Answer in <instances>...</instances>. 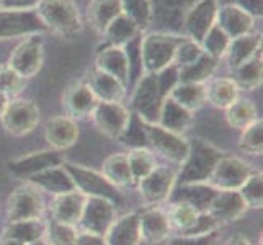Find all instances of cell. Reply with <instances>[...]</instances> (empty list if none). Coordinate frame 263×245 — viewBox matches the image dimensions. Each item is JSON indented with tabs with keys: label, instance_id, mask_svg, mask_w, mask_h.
<instances>
[{
	"label": "cell",
	"instance_id": "cell-2",
	"mask_svg": "<svg viewBox=\"0 0 263 245\" xmlns=\"http://www.w3.org/2000/svg\"><path fill=\"white\" fill-rule=\"evenodd\" d=\"M226 156L219 147L203 139L190 141L188 156L180 163L177 183H208L216 163Z\"/></svg>",
	"mask_w": 263,
	"mask_h": 245
},
{
	"label": "cell",
	"instance_id": "cell-13",
	"mask_svg": "<svg viewBox=\"0 0 263 245\" xmlns=\"http://www.w3.org/2000/svg\"><path fill=\"white\" fill-rule=\"evenodd\" d=\"M92 116L95 128L103 133L106 138L116 139L123 134L126 126L129 123L131 111L129 108L123 103H111V102H98Z\"/></svg>",
	"mask_w": 263,
	"mask_h": 245
},
{
	"label": "cell",
	"instance_id": "cell-26",
	"mask_svg": "<svg viewBox=\"0 0 263 245\" xmlns=\"http://www.w3.org/2000/svg\"><path fill=\"white\" fill-rule=\"evenodd\" d=\"M31 185H34L40 192L49 193L52 196L64 195L69 192H74V181H72L69 172L64 168V165L51 167L48 170H43L40 174H36L34 177L28 178Z\"/></svg>",
	"mask_w": 263,
	"mask_h": 245
},
{
	"label": "cell",
	"instance_id": "cell-17",
	"mask_svg": "<svg viewBox=\"0 0 263 245\" xmlns=\"http://www.w3.org/2000/svg\"><path fill=\"white\" fill-rule=\"evenodd\" d=\"M95 69L113 76L126 87L131 84V66H129V56L126 52V48L103 46L97 54Z\"/></svg>",
	"mask_w": 263,
	"mask_h": 245
},
{
	"label": "cell",
	"instance_id": "cell-50",
	"mask_svg": "<svg viewBox=\"0 0 263 245\" xmlns=\"http://www.w3.org/2000/svg\"><path fill=\"white\" fill-rule=\"evenodd\" d=\"M217 231L204 235H177L168 239V245H216Z\"/></svg>",
	"mask_w": 263,
	"mask_h": 245
},
{
	"label": "cell",
	"instance_id": "cell-38",
	"mask_svg": "<svg viewBox=\"0 0 263 245\" xmlns=\"http://www.w3.org/2000/svg\"><path fill=\"white\" fill-rule=\"evenodd\" d=\"M226 120H228L231 128L243 131L252 123H255L258 118L257 106L253 105L250 100L246 98H237L232 105L226 108Z\"/></svg>",
	"mask_w": 263,
	"mask_h": 245
},
{
	"label": "cell",
	"instance_id": "cell-14",
	"mask_svg": "<svg viewBox=\"0 0 263 245\" xmlns=\"http://www.w3.org/2000/svg\"><path fill=\"white\" fill-rule=\"evenodd\" d=\"M116 204L103 198H87L80 216V231L105 235L116 221Z\"/></svg>",
	"mask_w": 263,
	"mask_h": 245
},
{
	"label": "cell",
	"instance_id": "cell-25",
	"mask_svg": "<svg viewBox=\"0 0 263 245\" xmlns=\"http://www.w3.org/2000/svg\"><path fill=\"white\" fill-rule=\"evenodd\" d=\"M106 245H141V229H139V213H128L111 224L105 234Z\"/></svg>",
	"mask_w": 263,
	"mask_h": 245
},
{
	"label": "cell",
	"instance_id": "cell-47",
	"mask_svg": "<svg viewBox=\"0 0 263 245\" xmlns=\"http://www.w3.org/2000/svg\"><path fill=\"white\" fill-rule=\"evenodd\" d=\"M249 208H261L263 204V178L261 174H252L239 190Z\"/></svg>",
	"mask_w": 263,
	"mask_h": 245
},
{
	"label": "cell",
	"instance_id": "cell-20",
	"mask_svg": "<svg viewBox=\"0 0 263 245\" xmlns=\"http://www.w3.org/2000/svg\"><path fill=\"white\" fill-rule=\"evenodd\" d=\"M44 138H46L49 147L54 150H66L72 147L79 139V126L74 118L67 115L54 116L48 120L44 126Z\"/></svg>",
	"mask_w": 263,
	"mask_h": 245
},
{
	"label": "cell",
	"instance_id": "cell-29",
	"mask_svg": "<svg viewBox=\"0 0 263 245\" xmlns=\"http://www.w3.org/2000/svg\"><path fill=\"white\" fill-rule=\"evenodd\" d=\"M261 51V34L258 33H249L239 36V38L231 40V44L226 52V61L231 70H235L243 62L252 59L255 54Z\"/></svg>",
	"mask_w": 263,
	"mask_h": 245
},
{
	"label": "cell",
	"instance_id": "cell-21",
	"mask_svg": "<svg viewBox=\"0 0 263 245\" xmlns=\"http://www.w3.org/2000/svg\"><path fill=\"white\" fill-rule=\"evenodd\" d=\"M98 103L97 97L90 90L87 82H76L72 84L64 97H62V105H64L67 116L80 120V118H87L93 113L95 106Z\"/></svg>",
	"mask_w": 263,
	"mask_h": 245
},
{
	"label": "cell",
	"instance_id": "cell-6",
	"mask_svg": "<svg viewBox=\"0 0 263 245\" xmlns=\"http://www.w3.org/2000/svg\"><path fill=\"white\" fill-rule=\"evenodd\" d=\"M0 123L5 133L22 138L36 129L40 123V108L31 100L12 98L0 116Z\"/></svg>",
	"mask_w": 263,
	"mask_h": 245
},
{
	"label": "cell",
	"instance_id": "cell-52",
	"mask_svg": "<svg viewBox=\"0 0 263 245\" xmlns=\"http://www.w3.org/2000/svg\"><path fill=\"white\" fill-rule=\"evenodd\" d=\"M76 245H106V240H105V235L85 232L79 229Z\"/></svg>",
	"mask_w": 263,
	"mask_h": 245
},
{
	"label": "cell",
	"instance_id": "cell-4",
	"mask_svg": "<svg viewBox=\"0 0 263 245\" xmlns=\"http://www.w3.org/2000/svg\"><path fill=\"white\" fill-rule=\"evenodd\" d=\"M34 12L46 30L54 34L74 36L82 30V18L74 0H40Z\"/></svg>",
	"mask_w": 263,
	"mask_h": 245
},
{
	"label": "cell",
	"instance_id": "cell-15",
	"mask_svg": "<svg viewBox=\"0 0 263 245\" xmlns=\"http://www.w3.org/2000/svg\"><path fill=\"white\" fill-rule=\"evenodd\" d=\"M217 5L216 0H198V2L190 8L185 16V33L186 38L195 43H201L204 34L213 28L216 23L217 15Z\"/></svg>",
	"mask_w": 263,
	"mask_h": 245
},
{
	"label": "cell",
	"instance_id": "cell-11",
	"mask_svg": "<svg viewBox=\"0 0 263 245\" xmlns=\"http://www.w3.org/2000/svg\"><path fill=\"white\" fill-rule=\"evenodd\" d=\"M139 193L147 206H159L168 201V198L177 185V174L170 167H156L147 177L139 180Z\"/></svg>",
	"mask_w": 263,
	"mask_h": 245
},
{
	"label": "cell",
	"instance_id": "cell-37",
	"mask_svg": "<svg viewBox=\"0 0 263 245\" xmlns=\"http://www.w3.org/2000/svg\"><path fill=\"white\" fill-rule=\"evenodd\" d=\"M261 51H258L252 59L243 62L235 70H232V80L235 82L239 90H253L258 85H261Z\"/></svg>",
	"mask_w": 263,
	"mask_h": 245
},
{
	"label": "cell",
	"instance_id": "cell-33",
	"mask_svg": "<svg viewBox=\"0 0 263 245\" xmlns=\"http://www.w3.org/2000/svg\"><path fill=\"white\" fill-rule=\"evenodd\" d=\"M121 15L120 0H92L88 4L87 16L92 28L102 34L116 16Z\"/></svg>",
	"mask_w": 263,
	"mask_h": 245
},
{
	"label": "cell",
	"instance_id": "cell-48",
	"mask_svg": "<svg viewBox=\"0 0 263 245\" xmlns=\"http://www.w3.org/2000/svg\"><path fill=\"white\" fill-rule=\"evenodd\" d=\"M204 51L201 49L198 43L192 41L190 38H185L181 40V43L178 44V48L175 51V56H174V64L177 69H181L185 66H190L192 62H195L199 56H201Z\"/></svg>",
	"mask_w": 263,
	"mask_h": 245
},
{
	"label": "cell",
	"instance_id": "cell-30",
	"mask_svg": "<svg viewBox=\"0 0 263 245\" xmlns=\"http://www.w3.org/2000/svg\"><path fill=\"white\" fill-rule=\"evenodd\" d=\"M206 102L226 110L239 98V88L231 77H217L206 82Z\"/></svg>",
	"mask_w": 263,
	"mask_h": 245
},
{
	"label": "cell",
	"instance_id": "cell-39",
	"mask_svg": "<svg viewBox=\"0 0 263 245\" xmlns=\"http://www.w3.org/2000/svg\"><path fill=\"white\" fill-rule=\"evenodd\" d=\"M126 157H128V163H129V170H131V175L134 180V185L138 183L139 180H142L144 177H147L151 172L157 167V160L147 147L131 149L128 154H126Z\"/></svg>",
	"mask_w": 263,
	"mask_h": 245
},
{
	"label": "cell",
	"instance_id": "cell-42",
	"mask_svg": "<svg viewBox=\"0 0 263 245\" xmlns=\"http://www.w3.org/2000/svg\"><path fill=\"white\" fill-rule=\"evenodd\" d=\"M229 44H231V38L214 23L213 28L204 34V38L199 43V46H201V49L208 56L221 61L226 56V52H228Z\"/></svg>",
	"mask_w": 263,
	"mask_h": 245
},
{
	"label": "cell",
	"instance_id": "cell-58",
	"mask_svg": "<svg viewBox=\"0 0 263 245\" xmlns=\"http://www.w3.org/2000/svg\"><path fill=\"white\" fill-rule=\"evenodd\" d=\"M0 4H2V0H0Z\"/></svg>",
	"mask_w": 263,
	"mask_h": 245
},
{
	"label": "cell",
	"instance_id": "cell-1",
	"mask_svg": "<svg viewBox=\"0 0 263 245\" xmlns=\"http://www.w3.org/2000/svg\"><path fill=\"white\" fill-rule=\"evenodd\" d=\"M177 82L178 69L175 66L154 74H142L136 84L129 111L138 115L144 123L157 124L160 106Z\"/></svg>",
	"mask_w": 263,
	"mask_h": 245
},
{
	"label": "cell",
	"instance_id": "cell-3",
	"mask_svg": "<svg viewBox=\"0 0 263 245\" xmlns=\"http://www.w3.org/2000/svg\"><path fill=\"white\" fill-rule=\"evenodd\" d=\"M185 36L172 33H147L139 43V59L142 74L160 72L174 64V56Z\"/></svg>",
	"mask_w": 263,
	"mask_h": 245
},
{
	"label": "cell",
	"instance_id": "cell-44",
	"mask_svg": "<svg viewBox=\"0 0 263 245\" xmlns=\"http://www.w3.org/2000/svg\"><path fill=\"white\" fill-rule=\"evenodd\" d=\"M77 234V225L62 224L51 219L49 222H46L44 240L48 242V245H76Z\"/></svg>",
	"mask_w": 263,
	"mask_h": 245
},
{
	"label": "cell",
	"instance_id": "cell-45",
	"mask_svg": "<svg viewBox=\"0 0 263 245\" xmlns=\"http://www.w3.org/2000/svg\"><path fill=\"white\" fill-rule=\"evenodd\" d=\"M239 147L242 152L250 154V156H261L263 150V123L257 120L252 123L249 128L242 131Z\"/></svg>",
	"mask_w": 263,
	"mask_h": 245
},
{
	"label": "cell",
	"instance_id": "cell-32",
	"mask_svg": "<svg viewBox=\"0 0 263 245\" xmlns=\"http://www.w3.org/2000/svg\"><path fill=\"white\" fill-rule=\"evenodd\" d=\"M168 97L180 106L195 113L206 103V85L192 84V82H177V85L170 90Z\"/></svg>",
	"mask_w": 263,
	"mask_h": 245
},
{
	"label": "cell",
	"instance_id": "cell-16",
	"mask_svg": "<svg viewBox=\"0 0 263 245\" xmlns=\"http://www.w3.org/2000/svg\"><path fill=\"white\" fill-rule=\"evenodd\" d=\"M62 162L64 160H62L61 154L58 150L48 149V150L26 154V156H23V157L10 160L8 162V170H10V174H13L16 177H22V178L28 180L43 170L61 165Z\"/></svg>",
	"mask_w": 263,
	"mask_h": 245
},
{
	"label": "cell",
	"instance_id": "cell-56",
	"mask_svg": "<svg viewBox=\"0 0 263 245\" xmlns=\"http://www.w3.org/2000/svg\"><path fill=\"white\" fill-rule=\"evenodd\" d=\"M10 102L4 93H0V116H2V113H4V110H5V106H7V103Z\"/></svg>",
	"mask_w": 263,
	"mask_h": 245
},
{
	"label": "cell",
	"instance_id": "cell-54",
	"mask_svg": "<svg viewBox=\"0 0 263 245\" xmlns=\"http://www.w3.org/2000/svg\"><path fill=\"white\" fill-rule=\"evenodd\" d=\"M224 245H252V242L243 235H232L224 242Z\"/></svg>",
	"mask_w": 263,
	"mask_h": 245
},
{
	"label": "cell",
	"instance_id": "cell-19",
	"mask_svg": "<svg viewBox=\"0 0 263 245\" xmlns=\"http://www.w3.org/2000/svg\"><path fill=\"white\" fill-rule=\"evenodd\" d=\"M249 206L235 190H217V193L210 206V213L221 225L226 222L239 221L247 213Z\"/></svg>",
	"mask_w": 263,
	"mask_h": 245
},
{
	"label": "cell",
	"instance_id": "cell-10",
	"mask_svg": "<svg viewBox=\"0 0 263 245\" xmlns=\"http://www.w3.org/2000/svg\"><path fill=\"white\" fill-rule=\"evenodd\" d=\"M144 128H146L147 141L156 149V152H159L167 160L178 163V165L183 163L190 150V141L183 134L172 133L168 129H164L159 124L149 123H144Z\"/></svg>",
	"mask_w": 263,
	"mask_h": 245
},
{
	"label": "cell",
	"instance_id": "cell-53",
	"mask_svg": "<svg viewBox=\"0 0 263 245\" xmlns=\"http://www.w3.org/2000/svg\"><path fill=\"white\" fill-rule=\"evenodd\" d=\"M234 5L240 7L243 12H247L253 18H255V16H261L263 0H235Z\"/></svg>",
	"mask_w": 263,
	"mask_h": 245
},
{
	"label": "cell",
	"instance_id": "cell-34",
	"mask_svg": "<svg viewBox=\"0 0 263 245\" xmlns=\"http://www.w3.org/2000/svg\"><path fill=\"white\" fill-rule=\"evenodd\" d=\"M139 33H141V30L138 26H136L128 16H124L121 13L106 26L102 34L105 36V41H106L105 46L126 48Z\"/></svg>",
	"mask_w": 263,
	"mask_h": 245
},
{
	"label": "cell",
	"instance_id": "cell-12",
	"mask_svg": "<svg viewBox=\"0 0 263 245\" xmlns=\"http://www.w3.org/2000/svg\"><path fill=\"white\" fill-rule=\"evenodd\" d=\"M252 174V167L243 159L224 156L216 163L208 183L216 190H235V192H239L240 186L246 183Z\"/></svg>",
	"mask_w": 263,
	"mask_h": 245
},
{
	"label": "cell",
	"instance_id": "cell-57",
	"mask_svg": "<svg viewBox=\"0 0 263 245\" xmlns=\"http://www.w3.org/2000/svg\"><path fill=\"white\" fill-rule=\"evenodd\" d=\"M30 245H48V242L44 240V239H41V240H36V242H33V243H30Z\"/></svg>",
	"mask_w": 263,
	"mask_h": 245
},
{
	"label": "cell",
	"instance_id": "cell-35",
	"mask_svg": "<svg viewBox=\"0 0 263 245\" xmlns=\"http://www.w3.org/2000/svg\"><path fill=\"white\" fill-rule=\"evenodd\" d=\"M46 222L43 219H28V221H12L5 228V237L15 239L25 245H30L36 240L44 239Z\"/></svg>",
	"mask_w": 263,
	"mask_h": 245
},
{
	"label": "cell",
	"instance_id": "cell-40",
	"mask_svg": "<svg viewBox=\"0 0 263 245\" xmlns=\"http://www.w3.org/2000/svg\"><path fill=\"white\" fill-rule=\"evenodd\" d=\"M121 13L142 31L149 28L152 22V4L151 0H120Z\"/></svg>",
	"mask_w": 263,
	"mask_h": 245
},
{
	"label": "cell",
	"instance_id": "cell-22",
	"mask_svg": "<svg viewBox=\"0 0 263 245\" xmlns=\"http://www.w3.org/2000/svg\"><path fill=\"white\" fill-rule=\"evenodd\" d=\"M216 193L217 190L210 183H181L174 188L168 201L186 203L198 213H208Z\"/></svg>",
	"mask_w": 263,
	"mask_h": 245
},
{
	"label": "cell",
	"instance_id": "cell-41",
	"mask_svg": "<svg viewBox=\"0 0 263 245\" xmlns=\"http://www.w3.org/2000/svg\"><path fill=\"white\" fill-rule=\"evenodd\" d=\"M198 214L199 213L195 210V208H192L186 203H180V201L170 203L168 211H167L170 228L178 231L180 234H183L185 231H188L190 228H192L196 221Z\"/></svg>",
	"mask_w": 263,
	"mask_h": 245
},
{
	"label": "cell",
	"instance_id": "cell-7",
	"mask_svg": "<svg viewBox=\"0 0 263 245\" xmlns=\"http://www.w3.org/2000/svg\"><path fill=\"white\" fill-rule=\"evenodd\" d=\"M44 211H46V203H44L43 192H40L30 181L15 188L7 201L8 222L43 219Z\"/></svg>",
	"mask_w": 263,
	"mask_h": 245
},
{
	"label": "cell",
	"instance_id": "cell-46",
	"mask_svg": "<svg viewBox=\"0 0 263 245\" xmlns=\"http://www.w3.org/2000/svg\"><path fill=\"white\" fill-rule=\"evenodd\" d=\"M26 87V80L18 76L8 64H0V93H4L8 100L18 98Z\"/></svg>",
	"mask_w": 263,
	"mask_h": 245
},
{
	"label": "cell",
	"instance_id": "cell-49",
	"mask_svg": "<svg viewBox=\"0 0 263 245\" xmlns=\"http://www.w3.org/2000/svg\"><path fill=\"white\" fill-rule=\"evenodd\" d=\"M219 228H221V224L217 222L210 213H199L192 228L180 235H204L210 232H216Z\"/></svg>",
	"mask_w": 263,
	"mask_h": 245
},
{
	"label": "cell",
	"instance_id": "cell-28",
	"mask_svg": "<svg viewBox=\"0 0 263 245\" xmlns=\"http://www.w3.org/2000/svg\"><path fill=\"white\" fill-rule=\"evenodd\" d=\"M193 123V113L188 111L186 108L180 106L177 102H174L170 97L164 100L160 106L157 124L164 129H168L177 134H185L190 126Z\"/></svg>",
	"mask_w": 263,
	"mask_h": 245
},
{
	"label": "cell",
	"instance_id": "cell-24",
	"mask_svg": "<svg viewBox=\"0 0 263 245\" xmlns=\"http://www.w3.org/2000/svg\"><path fill=\"white\" fill-rule=\"evenodd\" d=\"M216 25L229 36L231 40L249 34L253 30V16L243 12L234 4H226L217 8Z\"/></svg>",
	"mask_w": 263,
	"mask_h": 245
},
{
	"label": "cell",
	"instance_id": "cell-8",
	"mask_svg": "<svg viewBox=\"0 0 263 245\" xmlns=\"http://www.w3.org/2000/svg\"><path fill=\"white\" fill-rule=\"evenodd\" d=\"M44 62V44L41 34H31L23 38L10 52L7 64L25 80L34 77Z\"/></svg>",
	"mask_w": 263,
	"mask_h": 245
},
{
	"label": "cell",
	"instance_id": "cell-36",
	"mask_svg": "<svg viewBox=\"0 0 263 245\" xmlns=\"http://www.w3.org/2000/svg\"><path fill=\"white\" fill-rule=\"evenodd\" d=\"M219 61L203 52L190 66L178 69V82H192V84H206L217 69Z\"/></svg>",
	"mask_w": 263,
	"mask_h": 245
},
{
	"label": "cell",
	"instance_id": "cell-31",
	"mask_svg": "<svg viewBox=\"0 0 263 245\" xmlns=\"http://www.w3.org/2000/svg\"><path fill=\"white\" fill-rule=\"evenodd\" d=\"M100 174L116 188H128L134 185L126 154H111L110 157H106L102 163Z\"/></svg>",
	"mask_w": 263,
	"mask_h": 245
},
{
	"label": "cell",
	"instance_id": "cell-23",
	"mask_svg": "<svg viewBox=\"0 0 263 245\" xmlns=\"http://www.w3.org/2000/svg\"><path fill=\"white\" fill-rule=\"evenodd\" d=\"M85 199L87 198L82 193H79L77 190L64 193V195L52 196L51 204H49L51 219L62 222V224H69V225H79L80 216H82V211H84Z\"/></svg>",
	"mask_w": 263,
	"mask_h": 245
},
{
	"label": "cell",
	"instance_id": "cell-18",
	"mask_svg": "<svg viewBox=\"0 0 263 245\" xmlns=\"http://www.w3.org/2000/svg\"><path fill=\"white\" fill-rule=\"evenodd\" d=\"M141 239L147 243H162L170 239L172 228L167 217V211L160 206H147L139 213Z\"/></svg>",
	"mask_w": 263,
	"mask_h": 245
},
{
	"label": "cell",
	"instance_id": "cell-43",
	"mask_svg": "<svg viewBox=\"0 0 263 245\" xmlns=\"http://www.w3.org/2000/svg\"><path fill=\"white\" fill-rule=\"evenodd\" d=\"M118 141L129 149H142V147L149 146L146 128H144V121L138 115L131 113L129 123L126 126V129L123 131V134L118 138Z\"/></svg>",
	"mask_w": 263,
	"mask_h": 245
},
{
	"label": "cell",
	"instance_id": "cell-51",
	"mask_svg": "<svg viewBox=\"0 0 263 245\" xmlns=\"http://www.w3.org/2000/svg\"><path fill=\"white\" fill-rule=\"evenodd\" d=\"M40 0H2L0 8H8V10H34Z\"/></svg>",
	"mask_w": 263,
	"mask_h": 245
},
{
	"label": "cell",
	"instance_id": "cell-27",
	"mask_svg": "<svg viewBox=\"0 0 263 245\" xmlns=\"http://www.w3.org/2000/svg\"><path fill=\"white\" fill-rule=\"evenodd\" d=\"M87 84L98 102H111V103H123V100L126 97V88H128L113 76L105 74V72L98 69H93L90 72Z\"/></svg>",
	"mask_w": 263,
	"mask_h": 245
},
{
	"label": "cell",
	"instance_id": "cell-55",
	"mask_svg": "<svg viewBox=\"0 0 263 245\" xmlns=\"http://www.w3.org/2000/svg\"><path fill=\"white\" fill-rule=\"evenodd\" d=\"M0 245H25V243H22V242H18V240H15V239H10V237H4L0 239Z\"/></svg>",
	"mask_w": 263,
	"mask_h": 245
},
{
	"label": "cell",
	"instance_id": "cell-5",
	"mask_svg": "<svg viewBox=\"0 0 263 245\" xmlns=\"http://www.w3.org/2000/svg\"><path fill=\"white\" fill-rule=\"evenodd\" d=\"M62 165L69 172L76 190L85 198H103L115 203L116 206L123 204L120 188L113 186L100 172L87 168L84 165H77V163L72 162H62Z\"/></svg>",
	"mask_w": 263,
	"mask_h": 245
},
{
	"label": "cell",
	"instance_id": "cell-9",
	"mask_svg": "<svg viewBox=\"0 0 263 245\" xmlns=\"http://www.w3.org/2000/svg\"><path fill=\"white\" fill-rule=\"evenodd\" d=\"M48 33L46 26L34 10H8L0 8V40L26 38L31 34Z\"/></svg>",
	"mask_w": 263,
	"mask_h": 245
}]
</instances>
